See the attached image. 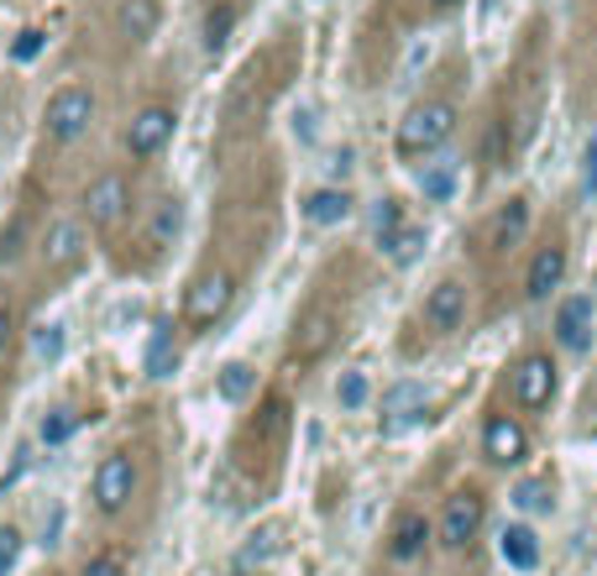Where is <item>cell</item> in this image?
Instances as JSON below:
<instances>
[{"label":"cell","instance_id":"1","mask_svg":"<svg viewBox=\"0 0 597 576\" xmlns=\"http://www.w3.org/2000/svg\"><path fill=\"white\" fill-rule=\"evenodd\" d=\"M451 132H457V105L451 100H425V105H415L409 116L398 121V158H430V153H440L446 142H451Z\"/></svg>","mask_w":597,"mask_h":576},{"label":"cell","instance_id":"2","mask_svg":"<svg viewBox=\"0 0 597 576\" xmlns=\"http://www.w3.org/2000/svg\"><path fill=\"white\" fill-rule=\"evenodd\" d=\"M90 121H95V90L90 84H63L42 111V132H48V142H80L90 132Z\"/></svg>","mask_w":597,"mask_h":576},{"label":"cell","instance_id":"3","mask_svg":"<svg viewBox=\"0 0 597 576\" xmlns=\"http://www.w3.org/2000/svg\"><path fill=\"white\" fill-rule=\"evenodd\" d=\"M174 132H179V116L168 111V105H142L137 116L126 121V153L137 163H147V158H158L163 147L174 142Z\"/></svg>","mask_w":597,"mask_h":576},{"label":"cell","instance_id":"4","mask_svg":"<svg viewBox=\"0 0 597 576\" xmlns=\"http://www.w3.org/2000/svg\"><path fill=\"white\" fill-rule=\"evenodd\" d=\"M132 493H137V461L126 457V451H116V457H105L95 467V503L100 514H121L126 503H132Z\"/></svg>","mask_w":597,"mask_h":576},{"label":"cell","instance_id":"5","mask_svg":"<svg viewBox=\"0 0 597 576\" xmlns=\"http://www.w3.org/2000/svg\"><path fill=\"white\" fill-rule=\"evenodd\" d=\"M482 498L478 493H457V498H446V509H440V545L446 551H461V545H472L478 540V530H482Z\"/></svg>","mask_w":597,"mask_h":576},{"label":"cell","instance_id":"6","mask_svg":"<svg viewBox=\"0 0 597 576\" xmlns=\"http://www.w3.org/2000/svg\"><path fill=\"white\" fill-rule=\"evenodd\" d=\"M84 210H90V226H100V231L121 226V220H126V210H132V184L121 179V174H105V179H95L90 189H84Z\"/></svg>","mask_w":597,"mask_h":576},{"label":"cell","instance_id":"7","mask_svg":"<svg viewBox=\"0 0 597 576\" xmlns=\"http://www.w3.org/2000/svg\"><path fill=\"white\" fill-rule=\"evenodd\" d=\"M482 457L493 461V467H519V461L530 457V436H524V425L509 415H493L482 425Z\"/></svg>","mask_w":597,"mask_h":576},{"label":"cell","instance_id":"8","mask_svg":"<svg viewBox=\"0 0 597 576\" xmlns=\"http://www.w3.org/2000/svg\"><path fill=\"white\" fill-rule=\"evenodd\" d=\"M551 398H556V362L535 352L514 367V404L519 409H545Z\"/></svg>","mask_w":597,"mask_h":576},{"label":"cell","instance_id":"9","mask_svg":"<svg viewBox=\"0 0 597 576\" xmlns=\"http://www.w3.org/2000/svg\"><path fill=\"white\" fill-rule=\"evenodd\" d=\"M231 294H237L231 273H205V279L189 289V320H195V325H216V320L231 310Z\"/></svg>","mask_w":597,"mask_h":576},{"label":"cell","instance_id":"10","mask_svg":"<svg viewBox=\"0 0 597 576\" xmlns=\"http://www.w3.org/2000/svg\"><path fill=\"white\" fill-rule=\"evenodd\" d=\"M556 341L566 352H577V357L593 346V299L587 294H572L556 310Z\"/></svg>","mask_w":597,"mask_h":576},{"label":"cell","instance_id":"11","mask_svg":"<svg viewBox=\"0 0 597 576\" xmlns=\"http://www.w3.org/2000/svg\"><path fill=\"white\" fill-rule=\"evenodd\" d=\"M425 325L430 331H457L461 320H467V289H461L457 279H446V283H436L430 294H425Z\"/></svg>","mask_w":597,"mask_h":576},{"label":"cell","instance_id":"12","mask_svg":"<svg viewBox=\"0 0 597 576\" xmlns=\"http://www.w3.org/2000/svg\"><path fill=\"white\" fill-rule=\"evenodd\" d=\"M498 556L509 572H535L540 566V535L530 524H503L498 530Z\"/></svg>","mask_w":597,"mask_h":576},{"label":"cell","instance_id":"13","mask_svg":"<svg viewBox=\"0 0 597 576\" xmlns=\"http://www.w3.org/2000/svg\"><path fill=\"white\" fill-rule=\"evenodd\" d=\"M561 279H566V247L551 241V247H540L535 262H530L524 294H530V299H551V289H561Z\"/></svg>","mask_w":597,"mask_h":576},{"label":"cell","instance_id":"14","mask_svg":"<svg viewBox=\"0 0 597 576\" xmlns=\"http://www.w3.org/2000/svg\"><path fill=\"white\" fill-rule=\"evenodd\" d=\"M80 258H84V226L80 220L48 226V237H42V262H48V268H74Z\"/></svg>","mask_w":597,"mask_h":576},{"label":"cell","instance_id":"15","mask_svg":"<svg viewBox=\"0 0 597 576\" xmlns=\"http://www.w3.org/2000/svg\"><path fill=\"white\" fill-rule=\"evenodd\" d=\"M304 220L310 226H341V220L352 216V195L341 189V184H325V189H315V195H304Z\"/></svg>","mask_w":597,"mask_h":576},{"label":"cell","instance_id":"16","mask_svg":"<svg viewBox=\"0 0 597 576\" xmlns=\"http://www.w3.org/2000/svg\"><path fill=\"white\" fill-rule=\"evenodd\" d=\"M158 21H163V6H158V0H121L116 32H121L126 42H147L153 32H158Z\"/></svg>","mask_w":597,"mask_h":576},{"label":"cell","instance_id":"17","mask_svg":"<svg viewBox=\"0 0 597 576\" xmlns=\"http://www.w3.org/2000/svg\"><path fill=\"white\" fill-rule=\"evenodd\" d=\"M524 231H530V205L524 199H509L493 216V226H488V241H493L498 252H514L519 241H524Z\"/></svg>","mask_w":597,"mask_h":576},{"label":"cell","instance_id":"18","mask_svg":"<svg viewBox=\"0 0 597 576\" xmlns=\"http://www.w3.org/2000/svg\"><path fill=\"white\" fill-rule=\"evenodd\" d=\"M174 373H179L174 325H153V341H147V378H174Z\"/></svg>","mask_w":597,"mask_h":576},{"label":"cell","instance_id":"19","mask_svg":"<svg viewBox=\"0 0 597 576\" xmlns=\"http://www.w3.org/2000/svg\"><path fill=\"white\" fill-rule=\"evenodd\" d=\"M179 231H184V205L174 195L158 199V205H153V216H147V247H174Z\"/></svg>","mask_w":597,"mask_h":576},{"label":"cell","instance_id":"20","mask_svg":"<svg viewBox=\"0 0 597 576\" xmlns=\"http://www.w3.org/2000/svg\"><path fill=\"white\" fill-rule=\"evenodd\" d=\"M331 336H336V315L331 310H310L304 315V325H298V357H320L325 346H331Z\"/></svg>","mask_w":597,"mask_h":576},{"label":"cell","instance_id":"21","mask_svg":"<svg viewBox=\"0 0 597 576\" xmlns=\"http://www.w3.org/2000/svg\"><path fill=\"white\" fill-rule=\"evenodd\" d=\"M425 540H430V524L419 514H404L394 524V540H388V556L394 561H415L419 551H425Z\"/></svg>","mask_w":597,"mask_h":576},{"label":"cell","instance_id":"22","mask_svg":"<svg viewBox=\"0 0 597 576\" xmlns=\"http://www.w3.org/2000/svg\"><path fill=\"white\" fill-rule=\"evenodd\" d=\"M425 226H398L394 237H383L378 247H383V258L394 262V268H409V262H419V252H425Z\"/></svg>","mask_w":597,"mask_h":576},{"label":"cell","instance_id":"23","mask_svg":"<svg viewBox=\"0 0 597 576\" xmlns=\"http://www.w3.org/2000/svg\"><path fill=\"white\" fill-rule=\"evenodd\" d=\"M419 195L430 199V205H446V199L457 195V158L430 163V168L419 174Z\"/></svg>","mask_w":597,"mask_h":576},{"label":"cell","instance_id":"24","mask_svg":"<svg viewBox=\"0 0 597 576\" xmlns=\"http://www.w3.org/2000/svg\"><path fill=\"white\" fill-rule=\"evenodd\" d=\"M252 388H258V373L247 367V362H226L216 373V394L226 398V404H241V398H252Z\"/></svg>","mask_w":597,"mask_h":576},{"label":"cell","instance_id":"25","mask_svg":"<svg viewBox=\"0 0 597 576\" xmlns=\"http://www.w3.org/2000/svg\"><path fill=\"white\" fill-rule=\"evenodd\" d=\"M514 509H524V514H551L556 509V498H551V482L545 478H524V482H514Z\"/></svg>","mask_w":597,"mask_h":576},{"label":"cell","instance_id":"26","mask_svg":"<svg viewBox=\"0 0 597 576\" xmlns=\"http://www.w3.org/2000/svg\"><path fill=\"white\" fill-rule=\"evenodd\" d=\"M231 27H237V6H210L205 11V53H220L226 48V38H231Z\"/></svg>","mask_w":597,"mask_h":576},{"label":"cell","instance_id":"27","mask_svg":"<svg viewBox=\"0 0 597 576\" xmlns=\"http://www.w3.org/2000/svg\"><path fill=\"white\" fill-rule=\"evenodd\" d=\"M74 430H80V415H74V409H48L38 425V440L42 446H63Z\"/></svg>","mask_w":597,"mask_h":576},{"label":"cell","instance_id":"28","mask_svg":"<svg viewBox=\"0 0 597 576\" xmlns=\"http://www.w3.org/2000/svg\"><path fill=\"white\" fill-rule=\"evenodd\" d=\"M367 398H373L367 373H341V383H336V404H341V409H367Z\"/></svg>","mask_w":597,"mask_h":576},{"label":"cell","instance_id":"29","mask_svg":"<svg viewBox=\"0 0 597 576\" xmlns=\"http://www.w3.org/2000/svg\"><path fill=\"white\" fill-rule=\"evenodd\" d=\"M425 409V388L419 383H398V388H388L383 394V415H404V409Z\"/></svg>","mask_w":597,"mask_h":576},{"label":"cell","instance_id":"30","mask_svg":"<svg viewBox=\"0 0 597 576\" xmlns=\"http://www.w3.org/2000/svg\"><path fill=\"white\" fill-rule=\"evenodd\" d=\"M42 48H48V32H42V27H27V32H17V42H11V59H17V63H32Z\"/></svg>","mask_w":597,"mask_h":576},{"label":"cell","instance_id":"31","mask_svg":"<svg viewBox=\"0 0 597 576\" xmlns=\"http://www.w3.org/2000/svg\"><path fill=\"white\" fill-rule=\"evenodd\" d=\"M273 551H279V530H262V535H252V545H247V551H241V572H247V566H258V561H268L273 556Z\"/></svg>","mask_w":597,"mask_h":576},{"label":"cell","instance_id":"32","mask_svg":"<svg viewBox=\"0 0 597 576\" xmlns=\"http://www.w3.org/2000/svg\"><path fill=\"white\" fill-rule=\"evenodd\" d=\"M398 226H404V205H398V199H383L378 210H373V231H378V241L394 237Z\"/></svg>","mask_w":597,"mask_h":576},{"label":"cell","instance_id":"33","mask_svg":"<svg viewBox=\"0 0 597 576\" xmlns=\"http://www.w3.org/2000/svg\"><path fill=\"white\" fill-rule=\"evenodd\" d=\"M17 561H21V530H0V576H11L17 572Z\"/></svg>","mask_w":597,"mask_h":576},{"label":"cell","instance_id":"34","mask_svg":"<svg viewBox=\"0 0 597 576\" xmlns=\"http://www.w3.org/2000/svg\"><path fill=\"white\" fill-rule=\"evenodd\" d=\"M582 199H597V137L582 147Z\"/></svg>","mask_w":597,"mask_h":576},{"label":"cell","instance_id":"35","mask_svg":"<svg viewBox=\"0 0 597 576\" xmlns=\"http://www.w3.org/2000/svg\"><path fill=\"white\" fill-rule=\"evenodd\" d=\"M32 346H38V357H59L63 352V325H38V336H32Z\"/></svg>","mask_w":597,"mask_h":576},{"label":"cell","instance_id":"36","mask_svg":"<svg viewBox=\"0 0 597 576\" xmlns=\"http://www.w3.org/2000/svg\"><path fill=\"white\" fill-rule=\"evenodd\" d=\"M80 576H126V566H121V556H111V551H105V556H95Z\"/></svg>","mask_w":597,"mask_h":576},{"label":"cell","instance_id":"37","mask_svg":"<svg viewBox=\"0 0 597 576\" xmlns=\"http://www.w3.org/2000/svg\"><path fill=\"white\" fill-rule=\"evenodd\" d=\"M352 163H357V153H352V147H341V153H331L325 168H331V179H346V174H352Z\"/></svg>","mask_w":597,"mask_h":576},{"label":"cell","instance_id":"38","mask_svg":"<svg viewBox=\"0 0 597 576\" xmlns=\"http://www.w3.org/2000/svg\"><path fill=\"white\" fill-rule=\"evenodd\" d=\"M294 137L298 142H315V111L304 105V111H294Z\"/></svg>","mask_w":597,"mask_h":576},{"label":"cell","instance_id":"39","mask_svg":"<svg viewBox=\"0 0 597 576\" xmlns=\"http://www.w3.org/2000/svg\"><path fill=\"white\" fill-rule=\"evenodd\" d=\"M21 252V226H11L6 237H0V262H11Z\"/></svg>","mask_w":597,"mask_h":576},{"label":"cell","instance_id":"40","mask_svg":"<svg viewBox=\"0 0 597 576\" xmlns=\"http://www.w3.org/2000/svg\"><path fill=\"white\" fill-rule=\"evenodd\" d=\"M6 341H11V310L0 304V352H6Z\"/></svg>","mask_w":597,"mask_h":576},{"label":"cell","instance_id":"41","mask_svg":"<svg viewBox=\"0 0 597 576\" xmlns=\"http://www.w3.org/2000/svg\"><path fill=\"white\" fill-rule=\"evenodd\" d=\"M451 6H461V0H436V11H451Z\"/></svg>","mask_w":597,"mask_h":576},{"label":"cell","instance_id":"42","mask_svg":"<svg viewBox=\"0 0 597 576\" xmlns=\"http://www.w3.org/2000/svg\"><path fill=\"white\" fill-rule=\"evenodd\" d=\"M482 11H498V0H482Z\"/></svg>","mask_w":597,"mask_h":576}]
</instances>
